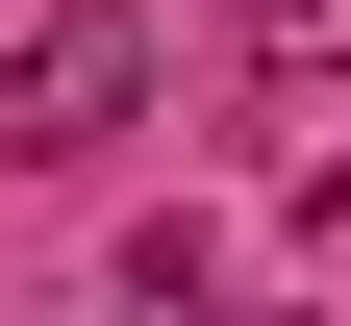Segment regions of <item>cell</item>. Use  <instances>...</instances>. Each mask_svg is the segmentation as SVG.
I'll return each mask as SVG.
<instances>
[{
	"mask_svg": "<svg viewBox=\"0 0 351 326\" xmlns=\"http://www.w3.org/2000/svg\"><path fill=\"white\" fill-rule=\"evenodd\" d=\"M125 126H151V25H125V0L25 25V75H0V151H125Z\"/></svg>",
	"mask_w": 351,
	"mask_h": 326,
	"instance_id": "cell-1",
	"label": "cell"
},
{
	"mask_svg": "<svg viewBox=\"0 0 351 326\" xmlns=\"http://www.w3.org/2000/svg\"><path fill=\"white\" fill-rule=\"evenodd\" d=\"M251 51L276 75H351V0H251Z\"/></svg>",
	"mask_w": 351,
	"mask_h": 326,
	"instance_id": "cell-2",
	"label": "cell"
}]
</instances>
